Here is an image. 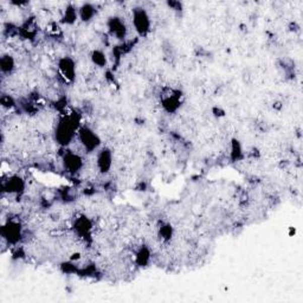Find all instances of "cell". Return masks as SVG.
I'll return each mask as SVG.
<instances>
[{
    "label": "cell",
    "mask_w": 303,
    "mask_h": 303,
    "mask_svg": "<svg viewBox=\"0 0 303 303\" xmlns=\"http://www.w3.org/2000/svg\"><path fill=\"white\" fill-rule=\"evenodd\" d=\"M80 117L76 114H69L60 118L54 129V139L60 146L70 145L80 129Z\"/></svg>",
    "instance_id": "cell-1"
},
{
    "label": "cell",
    "mask_w": 303,
    "mask_h": 303,
    "mask_svg": "<svg viewBox=\"0 0 303 303\" xmlns=\"http://www.w3.org/2000/svg\"><path fill=\"white\" fill-rule=\"evenodd\" d=\"M132 23L139 36L145 37L151 32L152 20L144 8H135L132 11Z\"/></svg>",
    "instance_id": "cell-2"
},
{
    "label": "cell",
    "mask_w": 303,
    "mask_h": 303,
    "mask_svg": "<svg viewBox=\"0 0 303 303\" xmlns=\"http://www.w3.org/2000/svg\"><path fill=\"white\" fill-rule=\"evenodd\" d=\"M77 138L80 140L81 145L87 152H95L97 151L101 146V139L93 129L88 126H81L77 132Z\"/></svg>",
    "instance_id": "cell-3"
},
{
    "label": "cell",
    "mask_w": 303,
    "mask_h": 303,
    "mask_svg": "<svg viewBox=\"0 0 303 303\" xmlns=\"http://www.w3.org/2000/svg\"><path fill=\"white\" fill-rule=\"evenodd\" d=\"M2 234H3V238H4L9 244L10 243L17 244L23 237L22 225H20L19 222L9 219L8 222L3 225Z\"/></svg>",
    "instance_id": "cell-4"
},
{
    "label": "cell",
    "mask_w": 303,
    "mask_h": 303,
    "mask_svg": "<svg viewBox=\"0 0 303 303\" xmlns=\"http://www.w3.org/2000/svg\"><path fill=\"white\" fill-rule=\"evenodd\" d=\"M107 27L109 33L118 40H124L126 37H127V33H128L127 25H126L125 20L122 19L121 17H117V16L110 17L107 22Z\"/></svg>",
    "instance_id": "cell-5"
},
{
    "label": "cell",
    "mask_w": 303,
    "mask_h": 303,
    "mask_svg": "<svg viewBox=\"0 0 303 303\" xmlns=\"http://www.w3.org/2000/svg\"><path fill=\"white\" fill-rule=\"evenodd\" d=\"M62 163L64 169L68 173H71V174H76L83 167V160H82L81 155L73 151H67L64 153Z\"/></svg>",
    "instance_id": "cell-6"
},
{
    "label": "cell",
    "mask_w": 303,
    "mask_h": 303,
    "mask_svg": "<svg viewBox=\"0 0 303 303\" xmlns=\"http://www.w3.org/2000/svg\"><path fill=\"white\" fill-rule=\"evenodd\" d=\"M58 71L67 82H73L76 77V64L70 57H63L58 60Z\"/></svg>",
    "instance_id": "cell-7"
},
{
    "label": "cell",
    "mask_w": 303,
    "mask_h": 303,
    "mask_svg": "<svg viewBox=\"0 0 303 303\" xmlns=\"http://www.w3.org/2000/svg\"><path fill=\"white\" fill-rule=\"evenodd\" d=\"M181 95L178 90H171V93L162 97L161 104L163 109L168 113H174L181 105V100H180Z\"/></svg>",
    "instance_id": "cell-8"
},
{
    "label": "cell",
    "mask_w": 303,
    "mask_h": 303,
    "mask_svg": "<svg viewBox=\"0 0 303 303\" xmlns=\"http://www.w3.org/2000/svg\"><path fill=\"white\" fill-rule=\"evenodd\" d=\"M97 168L101 173H108L113 166V153L110 149L102 148L97 154Z\"/></svg>",
    "instance_id": "cell-9"
},
{
    "label": "cell",
    "mask_w": 303,
    "mask_h": 303,
    "mask_svg": "<svg viewBox=\"0 0 303 303\" xmlns=\"http://www.w3.org/2000/svg\"><path fill=\"white\" fill-rule=\"evenodd\" d=\"M3 189L9 193H16V195H19V193L24 192L25 183H24V180L20 178V176L12 175L10 176L8 180H5L4 184H3Z\"/></svg>",
    "instance_id": "cell-10"
},
{
    "label": "cell",
    "mask_w": 303,
    "mask_h": 303,
    "mask_svg": "<svg viewBox=\"0 0 303 303\" xmlns=\"http://www.w3.org/2000/svg\"><path fill=\"white\" fill-rule=\"evenodd\" d=\"M75 231L80 234L81 237H86L89 236L91 232V229H93V225H91V222L88 219L87 217H81L75 222Z\"/></svg>",
    "instance_id": "cell-11"
},
{
    "label": "cell",
    "mask_w": 303,
    "mask_h": 303,
    "mask_svg": "<svg viewBox=\"0 0 303 303\" xmlns=\"http://www.w3.org/2000/svg\"><path fill=\"white\" fill-rule=\"evenodd\" d=\"M96 15V8L93 4H83L78 9V17H80L82 22H90L94 18V16Z\"/></svg>",
    "instance_id": "cell-12"
},
{
    "label": "cell",
    "mask_w": 303,
    "mask_h": 303,
    "mask_svg": "<svg viewBox=\"0 0 303 303\" xmlns=\"http://www.w3.org/2000/svg\"><path fill=\"white\" fill-rule=\"evenodd\" d=\"M0 69H2L3 74L11 75L13 70L16 69V60L11 54H4L0 59Z\"/></svg>",
    "instance_id": "cell-13"
},
{
    "label": "cell",
    "mask_w": 303,
    "mask_h": 303,
    "mask_svg": "<svg viewBox=\"0 0 303 303\" xmlns=\"http://www.w3.org/2000/svg\"><path fill=\"white\" fill-rule=\"evenodd\" d=\"M135 261L140 267H146L151 261V253L147 248H141L135 255Z\"/></svg>",
    "instance_id": "cell-14"
},
{
    "label": "cell",
    "mask_w": 303,
    "mask_h": 303,
    "mask_svg": "<svg viewBox=\"0 0 303 303\" xmlns=\"http://www.w3.org/2000/svg\"><path fill=\"white\" fill-rule=\"evenodd\" d=\"M78 18V10L75 9L73 5H69L66 9L63 15V23L66 24H74Z\"/></svg>",
    "instance_id": "cell-15"
},
{
    "label": "cell",
    "mask_w": 303,
    "mask_h": 303,
    "mask_svg": "<svg viewBox=\"0 0 303 303\" xmlns=\"http://www.w3.org/2000/svg\"><path fill=\"white\" fill-rule=\"evenodd\" d=\"M91 60H93L94 64H96V66L100 68L107 66V56H105V53L101 50L93 51V53H91Z\"/></svg>",
    "instance_id": "cell-16"
},
{
    "label": "cell",
    "mask_w": 303,
    "mask_h": 303,
    "mask_svg": "<svg viewBox=\"0 0 303 303\" xmlns=\"http://www.w3.org/2000/svg\"><path fill=\"white\" fill-rule=\"evenodd\" d=\"M231 156L233 160H238L241 158V147L238 140H233L231 145Z\"/></svg>",
    "instance_id": "cell-17"
},
{
    "label": "cell",
    "mask_w": 303,
    "mask_h": 303,
    "mask_svg": "<svg viewBox=\"0 0 303 303\" xmlns=\"http://www.w3.org/2000/svg\"><path fill=\"white\" fill-rule=\"evenodd\" d=\"M2 105L4 108H12L15 105V101L12 97H10L9 95H3L2 96Z\"/></svg>",
    "instance_id": "cell-18"
},
{
    "label": "cell",
    "mask_w": 303,
    "mask_h": 303,
    "mask_svg": "<svg viewBox=\"0 0 303 303\" xmlns=\"http://www.w3.org/2000/svg\"><path fill=\"white\" fill-rule=\"evenodd\" d=\"M160 234H161L163 239H169L172 237V227L169 225H165L160 229Z\"/></svg>",
    "instance_id": "cell-19"
}]
</instances>
